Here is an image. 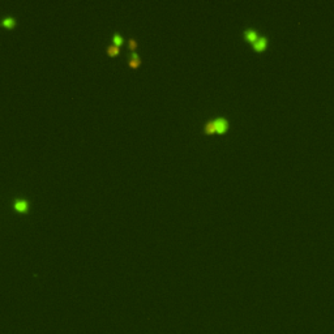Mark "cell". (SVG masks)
<instances>
[{
	"instance_id": "1",
	"label": "cell",
	"mask_w": 334,
	"mask_h": 334,
	"mask_svg": "<svg viewBox=\"0 0 334 334\" xmlns=\"http://www.w3.org/2000/svg\"><path fill=\"white\" fill-rule=\"evenodd\" d=\"M227 127V122L223 119H218L213 123L206 124V130L207 132H215V130H223Z\"/></svg>"
},
{
	"instance_id": "2",
	"label": "cell",
	"mask_w": 334,
	"mask_h": 334,
	"mask_svg": "<svg viewBox=\"0 0 334 334\" xmlns=\"http://www.w3.org/2000/svg\"><path fill=\"white\" fill-rule=\"evenodd\" d=\"M253 45H255V47L257 48V50H261V48H264L266 46V39H265V38H260L259 37L257 39L253 42Z\"/></svg>"
},
{
	"instance_id": "3",
	"label": "cell",
	"mask_w": 334,
	"mask_h": 334,
	"mask_svg": "<svg viewBox=\"0 0 334 334\" xmlns=\"http://www.w3.org/2000/svg\"><path fill=\"white\" fill-rule=\"evenodd\" d=\"M245 37L248 38L249 41H252V42H255V41L259 38V37H257V34H256V31H255V30H247V31H245Z\"/></svg>"
},
{
	"instance_id": "4",
	"label": "cell",
	"mask_w": 334,
	"mask_h": 334,
	"mask_svg": "<svg viewBox=\"0 0 334 334\" xmlns=\"http://www.w3.org/2000/svg\"><path fill=\"white\" fill-rule=\"evenodd\" d=\"M14 206H16V209H17V210H26V207H28L26 202L24 201V200H18V201H16V204H14Z\"/></svg>"
},
{
	"instance_id": "5",
	"label": "cell",
	"mask_w": 334,
	"mask_h": 334,
	"mask_svg": "<svg viewBox=\"0 0 334 334\" xmlns=\"http://www.w3.org/2000/svg\"><path fill=\"white\" fill-rule=\"evenodd\" d=\"M138 63H140V59H138V56H137V55H133L132 57H130L129 64L132 65V67H136V65H138Z\"/></svg>"
},
{
	"instance_id": "6",
	"label": "cell",
	"mask_w": 334,
	"mask_h": 334,
	"mask_svg": "<svg viewBox=\"0 0 334 334\" xmlns=\"http://www.w3.org/2000/svg\"><path fill=\"white\" fill-rule=\"evenodd\" d=\"M118 50H119L118 46H116V45H112V46H110V47H108V50H107V51H108V54L114 55V54H116V52H118Z\"/></svg>"
},
{
	"instance_id": "7",
	"label": "cell",
	"mask_w": 334,
	"mask_h": 334,
	"mask_svg": "<svg viewBox=\"0 0 334 334\" xmlns=\"http://www.w3.org/2000/svg\"><path fill=\"white\" fill-rule=\"evenodd\" d=\"M13 22H14V20H13V18H11V17L4 18V21H3V24H4V25H7V26H9V25H13Z\"/></svg>"
},
{
	"instance_id": "8",
	"label": "cell",
	"mask_w": 334,
	"mask_h": 334,
	"mask_svg": "<svg viewBox=\"0 0 334 334\" xmlns=\"http://www.w3.org/2000/svg\"><path fill=\"white\" fill-rule=\"evenodd\" d=\"M120 43H122V37H120V35H115L114 37V45L119 46Z\"/></svg>"
},
{
	"instance_id": "9",
	"label": "cell",
	"mask_w": 334,
	"mask_h": 334,
	"mask_svg": "<svg viewBox=\"0 0 334 334\" xmlns=\"http://www.w3.org/2000/svg\"><path fill=\"white\" fill-rule=\"evenodd\" d=\"M136 45H137V43H136V41H134V39H129V47L130 48H134V47H136Z\"/></svg>"
}]
</instances>
